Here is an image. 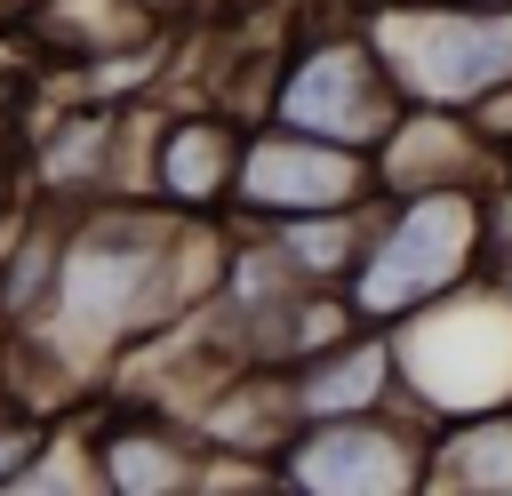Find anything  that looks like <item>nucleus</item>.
<instances>
[{"label": "nucleus", "instance_id": "f257e3e1", "mask_svg": "<svg viewBox=\"0 0 512 496\" xmlns=\"http://www.w3.org/2000/svg\"><path fill=\"white\" fill-rule=\"evenodd\" d=\"M488 272V184H416V192H376L368 248L344 280L352 312L392 328L416 304L464 288Z\"/></svg>", "mask_w": 512, "mask_h": 496}, {"label": "nucleus", "instance_id": "f03ea898", "mask_svg": "<svg viewBox=\"0 0 512 496\" xmlns=\"http://www.w3.org/2000/svg\"><path fill=\"white\" fill-rule=\"evenodd\" d=\"M392 368L400 400L424 424L512 408V288L496 272H472L464 288L392 320Z\"/></svg>", "mask_w": 512, "mask_h": 496}, {"label": "nucleus", "instance_id": "7ed1b4c3", "mask_svg": "<svg viewBox=\"0 0 512 496\" xmlns=\"http://www.w3.org/2000/svg\"><path fill=\"white\" fill-rule=\"evenodd\" d=\"M360 24L408 104L480 112L496 88H512V0H384L360 8Z\"/></svg>", "mask_w": 512, "mask_h": 496}, {"label": "nucleus", "instance_id": "20e7f679", "mask_svg": "<svg viewBox=\"0 0 512 496\" xmlns=\"http://www.w3.org/2000/svg\"><path fill=\"white\" fill-rule=\"evenodd\" d=\"M400 80L384 72V48L368 40L360 8L328 16V24H304L288 48H280V72H272V96H264V120H288V128H312V136H336V144H384L392 112H400Z\"/></svg>", "mask_w": 512, "mask_h": 496}, {"label": "nucleus", "instance_id": "39448f33", "mask_svg": "<svg viewBox=\"0 0 512 496\" xmlns=\"http://www.w3.org/2000/svg\"><path fill=\"white\" fill-rule=\"evenodd\" d=\"M432 480V424L408 400L360 416H312L280 448V488L304 496H416Z\"/></svg>", "mask_w": 512, "mask_h": 496}, {"label": "nucleus", "instance_id": "423d86ee", "mask_svg": "<svg viewBox=\"0 0 512 496\" xmlns=\"http://www.w3.org/2000/svg\"><path fill=\"white\" fill-rule=\"evenodd\" d=\"M376 184V152L368 144H336L288 120H248L240 144V184H232V224H288V216H320V208H368Z\"/></svg>", "mask_w": 512, "mask_h": 496}, {"label": "nucleus", "instance_id": "0eeeda50", "mask_svg": "<svg viewBox=\"0 0 512 496\" xmlns=\"http://www.w3.org/2000/svg\"><path fill=\"white\" fill-rule=\"evenodd\" d=\"M240 144H248V120L192 96V104H168L160 128L144 136V160H136V192H152L160 208L176 216H232V184H240Z\"/></svg>", "mask_w": 512, "mask_h": 496}, {"label": "nucleus", "instance_id": "6e6552de", "mask_svg": "<svg viewBox=\"0 0 512 496\" xmlns=\"http://www.w3.org/2000/svg\"><path fill=\"white\" fill-rule=\"evenodd\" d=\"M200 456H208V440L176 408H152L128 392H112L96 408L88 464H96V488H112V496H200Z\"/></svg>", "mask_w": 512, "mask_h": 496}, {"label": "nucleus", "instance_id": "1a4fd4ad", "mask_svg": "<svg viewBox=\"0 0 512 496\" xmlns=\"http://www.w3.org/2000/svg\"><path fill=\"white\" fill-rule=\"evenodd\" d=\"M512 152L456 104H400L384 144H376V184L416 192V184H496Z\"/></svg>", "mask_w": 512, "mask_h": 496}, {"label": "nucleus", "instance_id": "9d476101", "mask_svg": "<svg viewBox=\"0 0 512 496\" xmlns=\"http://www.w3.org/2000/svg\"><path fill=\"white\" fill-rule=\"evenodd\" d=\"M24 32L40 40L48 72H128L176 40V24H160L144 0H32Z\"/></svg>", "mask_w": 512, "mask_h": 496}, {"label": "nucleus", "instance_id": "9b49d317", "mask_svg": "<svg viewBox=\"0 0 512 496\" xmlns=\"http://www.w3.org/2000/svg\"><path fill=\"white\" fill-rule=\"evenodd\" d=\"M288 392H296V416H360V408H384L400 400V368H392V328L360 320L344 328L336 344H320L312 360L288 368Z\"/></svg>", "mask_w": 512, "mask_h": 496}, {"label": "nucleus", "instance_id": "f8f14e48", "mask_svg": "<svg viewBox=\"0 0 512 496\" xmlns=\"http://www.w3.org/2000/svg\"><path fill=\"white\" fill-rule=\"evenodd\" d=\"M424 488L512 496V408H480V416L432 424V480Z\"/></svg>", "mask_w": 512, "mask_h": 496}, {"label": "nucleus", "instance_id": "ddd939ff", "mask_svg": "<svg viewBox=\"0 0 512 496\" xmlns=\"http://www.w3.org/2000/svg\"><path fill=\"white\" fill-rule=\"evenodd\" d=\"M368 216H376V200H368V208L288 216V224H264V232L280 240V256H288L312 288H344V280H352V264H360V248H368Z\"/></svg>", "mask_w": 512, "mask_h": 496}, {"label": "nucleus", "instance_id": "4468645a", "mask_svg": "<svg viewBox=\"0 0 512 496\" xmlns=\"http://www.w3.org/2000/svg\"><path fill=\"white\" fill-rule=\"evenodd\" d=\"M144 8H152V16H160V24H184V16H192V24H200V16H224V8H232V0H144Z\"/></svg>", "mask_w": 512, "mask_h": 496}]
</instances>
